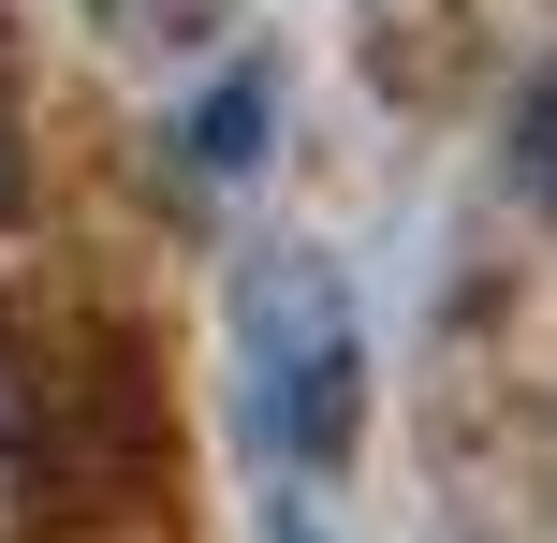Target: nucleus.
<instances>
[{
  "label": "nucleus",
  "mask_w": 557,
  "mask_h": 543,
  "mask_svg": "<svg viewBox=\"0 0 557 543\" xmlns=\"http://www.w3.org/2000/svg\"><path fill=\"white\" fill-rule=\"evenodd\" d=\"M235 382L278 470H337L367 441V323L323 250H250L235 264Z\"/></svg>",
  "instance_id": "f257e3e1"
},
{
  "label": "nucleus",
  "mask_w": 557,
  "mask_h": 543,
  "mask_svg": "<svg viewBox=\"0 0 557 543\" xmlns=\"http://www.w3.org/2000/svg\"><path fill=\"white\" fill-rule=\"evenodd\" d=\"M250 133H264V74H235L221 103L191 118V176H250Z\"/></svg>",
  "instance_id": "f03ea898"
},
{
  "label": "nucleus",
  "mask_w": 557,
  "mask_h": 543,
  "mask_svg": "<svg viewBox=\"0 0 557 543\" xmlns=\"http://www.w3.org/2000/svg\"><path fill=\"white\" fill-rule=\"evenodd\" d=\"M88 15H103L117 45H206V29H221L235 0H88Z\"/></svg>",
  "instance_id": "7ed1b4c3"
},
{
  "label": "nucleus",
  "mask_w": 557,
  "mask_h": 543,
  "mask_svg": "<svg viewBox=\"0 0 557 543\" xmlns=\"http://www.w3.org/2000/svg\"><path fill=\"white\" fill-rule=\"evenodd\" d=\"M513 176H529V206L557 221V74H543V103L513 118Z\"/></svg>",
  "instance_id": "20e7f679"
},
{
  "label": "nucleus",
  "mask_w": 557,
  "mask_h": 543,
  "mask_svg": "<svg viewBox=\"0 0 557 543\" xmlns=\"http://www.w3.org/2000/svg\"><path fill=\"white\" fill-rule=\"evenodd\" d=\"M278 543H323V529H308V515H278Z\"/></svg>",
  "instance_id": "39448f33"
},
{
  "label": "nucleus",
  "mask_w": 557,
  "mask_h": 543,
  "mask_svg": "<svg viewBox=\"0 0 557 543\" xmlns=\"http://www.w3.org/2000/svg\"><path fill=\"white\" fill-rule=\"evenodd\" d=\"M0 192H15V147H0Z\"/></svg>",
  "instance_id": "423d86ee"
}]
</instances>
